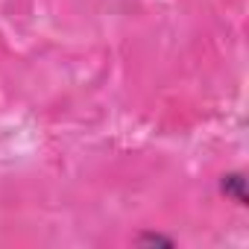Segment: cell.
<instances>
[{
	"instance_id": "1",
	"label": "cell",
	"mask_w": 249,
	"mask_h": 249,
	"mask_svg": "<svg viewBox=\"0 0 249 249\" xmlns=\"http://www.w3.org/2000/svg\"><path fill=\"white\" fill-rule=\"evenodd\" d=\"M220 191L226 196H231L237 205H246L249 202V194H246V176L243 173H229L220 179Z\"/></svg>"
},
{
	"instance_id": "2",
	"label": "cell",
	"mask_w": 249,
	"mask_h": 249,
	"mask_svg": "<svg viewBox=\"0 0 249 249\" xmlns=\"http://www.w3.org/2000/svg\"><path fill=\"white\" fill-rule=\"evenodd\" d=\"M138 246H173V237L156 234V231H144L138 234Z\"/></svg>"
}]
</instances>
